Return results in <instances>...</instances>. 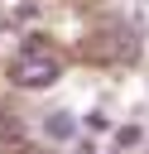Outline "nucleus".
<instances>
[{
  "label": "nucleus",
  "instance_id": "f257e3e1",
  "mask_svg": "<svg viewBox=\"0 0 149 154\" xmlns=\"http://www.w3.org/2000/svg\"><path fill=\"white\" fill-rule=\"evenodd\" d=\"M10 77H14L19 87H48V82L58 77V58H53L48 48H38V43H24V48L10 58Z\"/></svg>",
  "mask_w": 149,
  "mask_h": 154
},
{
  "label": "nucleus",
  "instance_id": "f03ea898",
  "mask_svg": "<svg viewBox=\"0 0 149 154\" xmlns=\"http://www.w3.org/2000/svg\"><path fill=\"white\" fill-rule=\"evenodd\" d=\"M48 130H53V135H58V140H67V135H72V120H67V116H62V111H58V116H53V120H48Z\"/></svg>",
  "mask_w": 149,
  "mask_h": 154
}]
</instances>
